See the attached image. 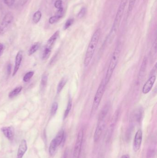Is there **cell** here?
Segmentation results:
<instances>
[{
    "instance_id": "6da1fadb",
    "label": "cell",
    "mask_w": 157,
    "mask_h": 158,
    "mask_svg": "<svg viewBox=\"0 0 157 158\" xmlns=\"http://www.w3.org/2000/svg\"><path fill=\"white\" fill-rule=\"evenodd\" d=\"M100 33V30L99 29H97L94 32V34L93 35L91 39L87 50L84 61V65L85 67H87L89 66L91 62L99 41Z\"/></svg>"
},
{
    "instance_id": "7a4b0ae2",
    "label": "cell",
    "mask_w": 157,
    "mask_h": 158,
    "mask_svg": "<svg viewBox=\"0 0 157 158\" xmlns=\"http://www.w3.org/2000/svg\"><path fill=\"white\" fill-rule=\"evenodd\" d=\"M128 0H121L120 3L116 13L115 18L113 24L112 28L111 30L109 36L108 37V41L109 44L112 42L118 31L121 19L123 16V12L125 8Z\"/></svg>"
},
{
    "instance_id": "3957f363",
    "label": "cell",
    "mask_w": 157,
    "mask_h": 158,
    "mask_svg": "<svg viewBox=\"0 0 157 158\" xmlns=\"http://www.w3.org/2000/svg\"><path fill=\"white\" fill-rule=\"evenodd\" d=\"M121 48L120 45H118L114 50L110 60V63L108 67V70L105 77V83L107 85L109 82L110 81L111 77L113 75V73L115 69L116 66L118 64L119 59L120 56Z\"/></svg>"
},
{
    "instance_id": "277c9868",
    "label": "cell",
    "mask_w": 157,
    "mask_h": 158,
    "mask_svg": "<svg viewBox=\"0 0 157 158\" xmlns=\"http://www.w3.org/2000/svg\"><path fill=\"white\" fill-rule=\"evenodd\" d=\"M106 86L107 85L105 83V80L104 79H103L99 85V87H98L94 96L92 107L91 115H93L95 113V111H97V109L99 107L103 96L105 92Z\"/></svg>"
},
{
    "instance_id": "5b68a950",
    "label": "cell",
    "mask_w": 157,
    "mask_h": 158,
    "mask_svg": "<svg viewBox=\"0 0 157 158\" xmlns=\"http://www.w3.org/2000/svg\"><path fill=\"white\" fill-rule=\"evenodd\" d=\"M60 34L59 31H57L50 37L48 40L46 45H45L44 49L43 51L42 59L43 60H47L49 57L52 50L55 44L56 41L57 40Z\"/></svg>"
},
{
    "instance_id": "8992f818",
    "label": "cell",
    "mask_w": 157,
    "mask_h": 158,
    "mask_svg": "<svg viewBox=\"0 0 157 158\" xmlns=\"http://www.w3.org/2000/svg\"><path fill=\"white\" fill-rule=\"evenodd\" d=\"M83 138H84V130L83 129H82L79 130L77 134L76 143L74 148L73 158H79L83 145Z\"/></svg>"
},
{
    "instance_id": "52a82bcc",
    "label": "cell",
    "mask_w": 157,
    "mask_h": 158,
    "mask_svg": "<svg viewBox=\"0 0 157 158\" xmlns=\"http://www.w3.org/2000/svg\"><path fill=\"white\" fill-rule=\"evenodd\" d=\"M106 127V118H99L98 123L94 134V141L97 142L99 141Z\"/></svg>"
},
{
    "instance_id": "ba28073f",
    "label": "cell",
    "mask_w": 157,
    "mask_h": 158,
    "mask_svg": "<svg viewBox=\"0 0 157 158\" xmlns=\"http://www.w3.org/2000/svg\"><path fill=\"white\" fill-rule=\"evenodd\" d=\"M13 16L11 13H7L3 19L0 26V32H5L13 21Z\"/></svg>"
},
{
    "instance_id": "9c48e42d",
    "label": "cell",
    "mask_w": 157,
    "mask_h": 158,
    "mask_svg": "<svg viewBox=\"0 0 157 158\" xmlns=\"http://www.w3.org/2000/svg\"><path fill=\"white\" fill-rule=\"evenodd\" d=\"M142 131L141 129H139L136 132L134 140L133 148L135 152H137L140 149L142 141Z\"/></svg>"
},
{
    "instance_id": "30bf717a",
    "label": "cell",
    "mask_w": 157,
    "mask_h": 158,
    "mask_svg": "<svg viewBox=\"0 0 157 158\" xmlns=\"http://www.w3.org/2000/svg\"><path fill=\"white\" fill-rule=\"evenodd\" d=\"M156 77L155 75H152L148 79L147 82L145 83L142 88V92L144 94H147L151 90L153 85L154 84L155 82L156 81Z\"/></svg>"
},
{
    "instance_id": "8fae6325",
    "label": "cell",
    "mask_w": 157,
    "mask_h": 158,
    "mask_svg": "<svg viewBox=\"0 0 157 158\" xmlns=\"http://www.w3.org/2000/svg\"><path fill=\"white\" fill-rule=\"evenodd\" d=\"M27 148L28 147L26 141L24 139L22 140L18 147L17 154V158H23L27 150Z\"/></svg>"
},
{
    "instance_id": "7c38bea8",
    "label": "cell",
    "mask_w": 157,
    "mask_h": 158,
    "mask_svg": "<svg viewBox=\"0 0 157 158\" xmlns=\"http://www.w3.org/2000/svg\"><path fill=\"white\" fill-rule=\"evenodd\" d=\"M22 58H23V52L22 51H19L16 55L15 66L14 68L13 76H14L16 74L17 72L18 71V69H19L22 60Z\"/></svg>"
},
{
    "instance_id": "4fadbf2b",
    "label": "cell",
    "mask_w": 157,
    "mask_h": 158,
    "mask_svg": "<svg viewBox=\"0 0 157 158\" xmlns=\"http://www.w3.org/2000/svg\"><path fill=\"white\" fill-rule=\"evenodd\" d=\"M3 134L9 140H13L14 135V129L12 127H4L2 128Z\"/></svg>"
},
{
    "instance_id": "5bb4252c",
    "label": "cell",
    "mask_w": 157,
    "mask_h": 158,
    "mask_svg": "<svg viewBox=\"0 0 157 158\" xmlns=\"http://www.w3.org/2000/svg\"><path fill=\"white\" fill-rule=\"evenodd\" d=\"M118 112H116L114 114V116L113 117V118L111 120L110 126L109 127V128L107 132V137H108V138H109V137H111V135L112 134L113 130L114 128V127L115 126L116 122L118 119Z\"/></svg>"
},
{
    "instance_id": "9a60e30c",
    "label": "cell",
    "mask_w": 157,
    "mask_h": 158,
    "mask_svg": "<svg viewBox=\"0 0 157 158\" xmlns=\"http://www.w3.org/2000/svg\"><path fill=\"white\" fill-rule=\"evenodd\" d=\"M147 58L146 57H145L142 61L141 66L140 67V69L139 75H138V78H139L138 80H141L144 76L145 72L146 70V69H147Z\"/></svg>"
},
{
    "instance_id": "2e32d148",
    "label": "cell",
    "mask_w": 157,
    "mask_h": 158,
    "mask_svg": "<svg viewBox=\"0 0 157 158\" xmlns=\"http://www.w3.org/2000/svg\"><path fill=\"white\" fill-rule=\"evenodd\" d=\"M58 147V145L56 142L55 138H54L50 142L49 147V153L51 155H53L55 153Z\"/></svg>"
},
{
    "instance_id": "e0dca14e",
    "label": "cell",
    "mask_w": 157,
    "mask_h": 158,
    "mask_svg": "<svg viewBox=\"0 0 157 158\" xmlns=\"http://www.w3.org/2000/svg\"><path fill=\"white\" fill-rule=\"evenodd\" d=\"M67 81H68V79L66 77H63V78L61 79L60 82H59L58 84L57 88V93L58 94L60 93L61 92V91H62V90L63 89V88L66 84Z\"/></svg>"
},
{
    "instance_id": "ac0fdd59",
    "label": "cell",
    "mask_w": 157,
    "mask_h": 158,
    "mask_svg": "<svg viewBox=\"0 0 157 158\" xmlns=\"http://www.w3.org/2000/svg\"><path fill=\"white\" fill-rule=\"evenodd\" d=\"M64 135H65V133L64 130H61L58 132V134H57L55 138V139L57 145H58V146H60L64 138Z\"/></svg>"
},
{
    "instance_id": "d6986e66",
    "label": "cell",
    "mask_w": 157,
    "mask_h": 158,
    "mask_svg": "<svg viewBox=\"0 0 157 158\" xmlns=\"http://www.w3.org/2000/svg\"><path fill=\"white\" fill-rule=\"evenodd\" d=\"M40 47V44L39 43H37L34 44V45H32L31 47L30 48L28 54V55H31L33 54L34 53L36 52L37 50H38Z\"/></svg>"
},
{
    "instance_id": "ffe728a7",
    "label": "cell",
    "mask_w": 157,
    "mask_h": 158,
    "mask_svg": "<svg viewBox=\"0 0 157 158\" xmlns=\"http://www.w3.org/2000/svg\"><path fill=\"white\" fill-rule=\"evenodd\" d=\"M22 89V87H17L16 88L14 89L9 94V97L10 98H12L13 97L15 96H16L18 94V93L19 92H20L21 91V90Z\"/></svg>"
},
{
    "instance_id": "44dd1931",
    "label": "cell",
    "mask_w": 157,
    "mask_h": 158,
    "mask_svg": "<svg viewBox=\"0 0 157 158\" xmlns=\"http://www.w3.org/2000/svg\"><path fill=\"white\" fill-rule=\"evenodd\" d=\"M48 79V74L47 73H44L42 74L41 81V86L42 88H44L47 83Z\"/></svg>"
},
{
    "instance_id": "7402d4cb",
    "label": "cell",
    "mask_w": 157,
    "mask_h": 158,
    "mask_svg": "<svg viewBox=\"0 0 157 158\" xmlns=\"http://www.w3.org/2000/svg\"><path fill=\"white\" fill-rule=\"evenodd\" d=\"M71 107H72V100H71V98H70V99L69 100V101H68V104L67 105L66 109V111H65V113H64V119H66L67 117L68 114H69L70 111L71 110Z\"/></svg>"
},
{
    "instance_id": "603a6c76",
    "label": "cell",
    "mask_w": 157,
    "mask_h": 158,
    "mask_svg": "<svg viewBox=\"0 0 157 158\" xmlns=\"http://www.w3.org/2000/svg\"><path fill=\"white\" fill-rule=\"evenodd\" d=\"M42 17V13L40 11H37L34 13L33 17V22L35 24H37L40 21Z\"/></svg>"
},
{
    "instance_id": "cb8c5ba5",
    "label": "cell",
    "mask_w": 157,
    "mask_h": 158,
    "mask_svg": "<svg viewBox=\"0 0 157 158\" xmlns=\"http://www.w3.org/2000/svg\"><path fill=\"white\" fill-rule=\"evenodd\" d=\"M34 74V71H30L29 72L27 73L24 76V78H23V81L25 82H29V81L32 78V77L33 76Z\"/></svg>"
},
{
    "instance_id": "d4e9b609",
    "label": "cell",
    "mask_w": 157,
    "mask_h": 158,
    "mask_svg": "<svg viewBox=\"0 0 157 158\" xmlns=\"http://www.w3.org/2000/svg\"><path fill=\"white\" fill-rule=\"evenodd\" d=\"M58 104L56 102H54L53 103L51 109V115L52 116H54L55 115L57 111L58 110Z\"/></svg>"
},
{
    "instance_id": "484cf974",
    "label": "cell",
    "mask_w": 157,
    "mask_h": 158,
    "mask_svg": "<svg viewBox=\"0 0 157 158\" xmlns=\"http://www.w3.org/2000/svg\"><path fill=\"white\" fill-rule=\"evenodd\" d=\"M73 18H69V19H67V21H66L65 25H64V30H66V29H68V28H69L73 23Z\"/></svg>"
},
{
    "instance_id": "4316f807",
    "label": "cell",
    "mask_w": 157,
    "mask_h": 158,
    "mask_svg": "<svg viewBox=\"0 0 157 158\" xmlns=\"http://www.w3.org/2000/svg\"><path fill=\"white\" fill-rule=\"evenodd\" d=\"M135 117L137 121L139 122L141 120L142 117V111L141 110L139 109L136 111L135 113Z\"/></svg>"
},
{
    "instance_id": "83f0119b",
    "label": "cell",
    "mask_w": 157,
    "mask_h": 158,
    "mask_svg": "<svg viewBox=\"0 0 157 158\" xmlns=\"http://www.w3.org/2000/svg\"><path fill=\"white\" fill-rule=\"evenodd\" d=\"M136 0H129L128 7V13H130L133 10Z\"/></svg>"
},
{
    "instance_id": "f1b7e54d",
    "label": "cell",
    "mask_w": 157,
    "mask_h": 158,
    "mask_svg": "<svg viewBox=\"0 0 157 158\" xmlns=\"http://www.w3.org/2000/svg\"><path fill=\"white\" fill-rule=\"evenodd\" d=\"M60 19V18L59 17L55 15V16H52L49 19V23L51 24H54L57 22Z\"/></svg>"
},
{
    "instance_id": "f546056e",
    "label": "cell",
    "mask_w": 157,
    "mask_h": 158,
    "mask_svg": "<svg viewBox=\"0 0 157 158\" xmlns=\"http://www.w3.org/2000/svg\"><path fill=\"white\" fill-rule=\"evenodd\" d=\"M86 12V9L85 8L83 7V8H82L80 12H79L78 15H77L78 17L79 18H81L82 17H83L84 16V15L85 14Z\"/></svg>"
},
{
    "instance_id": "4dcf8cb0",
    "label": "cell",
    "mask_w": 157,
    "mask_h": 158,
    "mask_svg": "<svg viewBox=\"0 0 157 158\" xmlns=\"http://www.w3.org/2000/svg\"><path fill=\"white\" fill-rule=\"evenodd\" d=\"M55 7L58 9L62 8V1L61 0H57L55 3Z\"/></svg>"
},
{
    "instance_id": "1f68e13d",
    "label": "cell",
    "mask_w": 157,
    "mask_h": 158,
    "mask_svg": "<svg viewBox=\"0 0 157 158\" xmlns=\"http://www.w3.org/2000/svg\"><path fill=\"white\" fill-rule=\"evenodd\" d=\"M63 14H64V10H63V8H61L60 9H59L57 13L56 14V15H57L60 18L62 17Z\"/></svg>"
},
{
    "instance_id": "d6a6232c",
    "label": "cell",
    "mask_w": 157,
    "mask_h": 158,
    "mask_svg": "<svg viewBox=\"0 0 157 158\" xmlns=\"http://www.w3.org/2000/svg\"><path fill=\"white\" fill-rule=\"evenodd\" d=\"M3 1H4V3L9 7H11L13 5L15 2V0H3Z\"/></svg>"
},
{
    "instance_id": "836d02e7",
    "label": "cell",
    "mask_w": 157,
    "mask_h": 158,
    "mask_svg": "<svg viewBox=\"0 0 157 158\" xmlns=\"http://www.w3.org/2000/svg\"><path fill=\"white\" fill-rule=\"evenodd\" d=\"M7 73L8 75H9L11 73V65L10 64H8L7 67Z\"/></svg>"
},
{
    "instance_id": "e575fe53",
    "label": "cell",
    "mask_w": 157,
    "mask_h": 158,
    "mask_svg": "<svg viewBox=\"0 0 157 158\" xmlns=\"http://www.w3.org/2000/svg\"><path fill=\"white\" fill-rule=\"evenodd\" d=\"M28 0H20V4L21 6H23L26 4V3L28 2Z\"/></svg>"
},
{
    "instance_id": "d590c367",
    "label": "cell",
    "mask_w": 157,
    "mask_h": 158,
    "mask_svg": "<svg viewBox=\"0 0 157 158\" xmlns=\"http://www.w3.org/2000/svg\"><path fill=\"white\" fill-rule=\"evenodd\" d=\"M3 49V44L0 43V54L2 52Z\"/></svg>"
},
{
    "instance_id": "8d00e7d4",
    "label": "cell",
    "mask_w": 157,
    "mask_h": 158,
    "mask_svg": "<svg viewBox=\"0 0 157 158\" xmlns=\"http://www.w3.org/2000/svg\"><path fill=\"white\" fill-rule=\"evenodd\" d=\"M121 158H130V157L128 154H124L122 156Z\"/></svg>"
},
{
    "instance_id": "74e56055",
    "label": "cell",
    "mask_w": 157,
    "mask_h": 158,
    "mask_svg": "<svg viewBox=\"0 0 157 158\" xmlns=\"http://www.w3.org/2000/svg\"><path fill=\"white\" fill-rule=\"evenodd\" d=\"M98 158H102V157H101V156H99V157H98Z\"/></svg>"
},
{
    "instance_id": "f35d334b",
    "label": "cell",
    "mask_w": 157,
    "mask_h": 158,
    "mask_svg": "<svg viewBox=\"0 0 157 158\" xmlns=\"http://www.w3.org/2000/svg\"><path fill=\"white\" fill-rule=\"evenodd\" d=\"M0 33H1V32H0Z\"/></svg>"
}]
</instances>
